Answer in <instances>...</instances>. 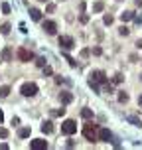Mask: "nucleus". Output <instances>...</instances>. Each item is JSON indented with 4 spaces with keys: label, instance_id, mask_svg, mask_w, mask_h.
Returning <instances> with one entry per match:
<instances>
[{
    "label": "nucleus",
    "instance_id": "nucleus-31",
    "mask_svg": "<svg viewBox=\"0 0 142 150\" xmlns=\"http://www.w3.org/2000/svg\"><path fill=\"white\" fill-rule=\"evenodd\" d=\"M136 6H142V0H136Z\"/></svg>",
    "mask_w": 142,
    "mask_h": 150
},
{
    "label": "nucleus",
    "instance_id": "nucleus-12",
    "mask_svg": "<svg viewBox=\"0 0 142 150\" xmlns=\"http://www.w3.org/2000/svg\"><path fill=\"white\" fill-rule=\"evenodd\" d=\"M30 16H32V20H36V22H38V20L42 18V12H40L38 8H30Z\"/></svg>",
    "mask_w": 142,
    "mask_h": 150
},
{
    "label": "nucleus",
    "instance_id": "nucleus-4",
    "mask_svg": "<svg viewBox=\"0 0 142 150\" xmlns=\"http://www.w3.org/2000/svg\"><path fill=\"white\" fill-rule=\"evenodd\" d=\"M20 93H22L24 97H34V95L38 93V85H36V83H24V85L20 87Z\"/></svg>",
    "mask_w": 142,
    "mask_h": 150
},
{
    "label": "nucleus",
    "instance_id": "nucleus-22",
    "mask_svg": "<svg viewBox=\"0 0 142 150\" xmlns=\"http://www.w3.org/2000/svg\"><path fill=\"white\" fill-rule=\"evenodd\" d=\"M2 14H10V4H2Z\"/></svg>",
    "mask_w": 142,
    "mask_h": 150
},
{
    "label": "nucleus",
    "instance_id": "nucleus-16",
    "mask_svg": "<svg viewBox=\"0 0 142 150\" xmlns=\"http://www.w3.org/2000/svg\"><path fill=\"white\" fill-rule=\"evenodd\" d=\"M81 116H83L85 120H89V118H93V111H91V109H83V111H81Z\"/></svg>",
    "mask_w": 142,
    "mask_h": 150
},
{
    "label": "nucleus",
    "instance_id": "nucleus-11",
    "mask_svg": "<svg viewBox=\"0 0 142 150\" xmlns=\"http://www.w3.org/2000/svg\"><path fill=\"white\" fill-rule=\"evenodd\" d=\"M42 132H46V134L53 132V122H51V120H46V122L42 124Z\"/></svg>",
    "mask_w": 142,
    "mask_h": 150
},
{
    "label": "nucleus",
    "instance_id": "nucleus-29",
    "mask_svg": "<svg viewBox=\"0 0 142 150\" xmlns=\"http://www.w3.org/2000/svg\"><path fill=\"white\" fill-rule=\"evenodd\" d=\"M44 73H46V75H51V73H53V69H51V67H44Z\"/></svg>",
    "mask_w": 142,
    "mask_h": 150
},
{
    "label": "nucleus",
    "instance_id": "nucleus-7",
    "mask_svg": "<svg viewBox=\"0 0 142 150\" xmlns=\"http://www.w3.org/2000/svg\"><path fill=\"white\" fill-rule=\"evenodd\" d=\"M30 148L32 150H44V148H47V140H44V138H36V140L30 142Z\"/></svg>",
    "mask_w": 142,
    "mask_h": 150
},
{
    "label": "nucleus",
    "instance_id": "nucleus-24",
    "mask_svg": "<svg viewBox=\"0 0 142 150\" xmlns=\"http://www.w3.org/2000/svg\"><path fill=\"white\" fill-rule=\"evenodd\" d=\"M118 101H120V103H126V101H128V95H126V93H120V95H118Z\"/></svg>",
    "mask_w": 142,
    "mask_h": 150
},
{
    "label": "nucleus",
    "instance_id": "nucleus-25",
    "mask_svg": "<svg viewBox=\"0 0 142 150\" xmlns=\"http://www.w3.org/2000/svg\"><path fill=\"white\" fill-rule=\"evenodd\" d=\"M79 20H81V24H87V22H89V16H87V14H81Z\"/></svg>",
    "mask_w": 142,
    "mask_h": 150
},
{
    "label": "nucleus",
    "instance_id": "nucleus-14",
    "mask_svg": "<svg viewBox=\"0 0 142 150\" xmlns=\"http://www.w3.org/2000/svg\"><path fill=\"white\" fill-rule=\"evenodd\" d=\"M30 132H32V130H30L28 126H24V128H20V130H18V136H20V138H28V136H30Z\"/></svg>",
    "mask_w": 142,
    "mask_h": 150
},
{
    "label": "nucleus",
    "instance_id": "nucleus-33",
    "mask_svg": "<svg viewBox=\"0 0 142 150\" xmlns=\"http://www.w3.org/2000/svg\"><path fill=\"white\" fill-rule=\"evenodd\" d=\"M2 118H4V114H2V111H0V122H2Z\"/></svg>",
    "mask_w": 142,
    "mask_h": 150
},
{
    "label": "nucleus",
    "instance_id": "nucleus-18",
    "mask_svg": "<svg viewBox=\"0 0 142 150\" xmlns=\"http://www.w3.org/2000/svg\"><path fill=\"white\" fill-rule=\"evenodd\" d=\"M103 8H105V2H101V0H99V2H95V4H93V12H101Z\"/></svg>",
    "mask_w": 142,
    "mask_h": 150
},
{
    "label": "nucleus",
    "instance_id": "nucleus-9",
    "mask_svg": "<svg viewBox=\"0 0 142 150\" xmlns=\"http://www.w3.org/2000/svg\"><path fill=\"white\" fill-rule=\"evenodd\" d=\"M111 136H113V134H111V130H109V128H99V132H97V138H99V140H103V142H109V140H111Z\"/></svg>",
    "mask_w": 142,
    "mask_h": 150
},
{
    "label": "nucleus",
    "instance_id": "nucleus-26",
    "mask_svg": "<svg viewBox=\"0 0 142 150\" xmlns=\"http://www.w3.org/2000/svg\"><path fill=\"white\" fill-rule=\"evenodd\" d=\"M120 81H122V75H115V77H113V83H115V85L120 83Z\"/></svg>",
    "mask_w": 142,
    "mask_h": 150
},
{
    "label": "nucleus",
    "instance_id": "nucleus-6",
    "mask_svg": "<svg viewBox=\"0 0 142 150\" xmlns=\"http://www.w3.org/2000/svg\"><path fill=\"white\" fill-rule=\"evenodd\" d=\"M59 45L63 49H71V47H75V41L71 36H59Z\"/></svg>",
    "mask_w": 142,
    "mask_h": 150
},
{
    "label": "nucleus",
    "instance_id": "nucleus-8",
    "mask_svg": "<svg viewBox=\"0 0 142 150\" xmlns=\"http://www.w3.org/2000/svg\"><path fill=\"white\" fill-rule=\"evenodd\" d=\"M44 30H46L47 36H53V34L57 32V24L51 22V20H46V22H44Z\"/></svg>",
    "mask_w": 142,
    "mask_h": 150
},
{
    "label": "nucleus",
    "instance_id": "nucleus-3",
    "mask_svg": "<svg viewBox=\"0 0 142 150\" xmlns=\"http://www.w3.org/2000/svg\"><path fill=\"white\" fill-rule=\"evenodd\" d=\"M61 132H63V134H67V136L75 134V132H77V122H75V120H71V118L63 120V124H61Z\"/></svg>",
    "mask_w": 142,
    "mask_h": 150
},
{
    "label": "nucleus",
    "instance_id": "nucleus-10",
    "mask_svg": "<svg viewBox=\"0 0 142 150\" xmlns=\"http://www.w3.org/2000/svg\"><path fill=\"white\" fill-rule=\"evenodd\" d=\"M59 101H61V103H63V105H69V103H71V101H73V95H71V93H69V91H63V93H61V95H59Z\"/></svg>",
    "mask_w": 142,
    "mask_h": 150
},
{
    "label": "nucleus",
    "instance_id": "nucleus-27",
    "mask_svg": "<svg viewBox=\"0 0 142 150\" xmlns=\"http://www.w3.org/2000/svg\"><path fill=\"white\" fill-rule=\"evenodd\" d=\"M53 114H55V116H63V114H65V109H59V111H53Z\"/></svg>",
    "mask_w": 142,
    "mask_h": 150
},
{
    "label": "nucleus",
    "instance_id": "nucleus-20",
    "mask_svg": "<svg viewBox=\"0 0 142 150\" xmlns=\"http://www.w3.org/2000/svg\"><path fill=\"white\" fill-rule=\"evenodd\" d=\"M118 34H120V36H128V34H130V30H128L126 26H122V28L118 30Z\"/></svg>",
    "mask_w": 142,
    "mask_h": 150
},
{
    "label": "nucleus",
    "instance_id": "nucleus-13",
    "mask_svg": "<svg viewBox=\"0 0 142 150\" xmlns=\"http://www.w3.org/2000/svg\"><path fill=\"white\" fill-rule=\"evenodd\" d=\"M132 18H134V12H130V10H126V12L120 14V20H122V22H128V20H132Z\"/></svg>",
    "mask_w": 142,
    "mask_h": 150
},
{
    "label": "nucleus",
    "instance_id": "nucleus-35",
    "mask_svg": "<svg viewBox=\"0 0 142 150\" xmlns=\"http://www.w3.org/2000/svg\"><path fill=\"white\" fill-rule=\"evenodd\" d=\"M59 2H63V0H59Z\"/></svg>",
    "mask_w": 142,
    "mask_h": 150
},
{
    "label": "nucleus",
    "instance_id": "nucleus-5",
    "mask_svg": "<svg viewBox=\"0 0 142 150\" xmlns=\"http://www.w3.org/2000/svg\"><path fill=\"white\" fill-rule=\"evenodd\" d=\"M16 55H18V59H20V61H24V63H28V61H32V59H34V53H32L28 47H20V49L16 51Z\"/></svg>",
    "mask_w": 142,
    "mask_h": 150
},
{
    "label": "nucleus",
    "instance_id": "nucleus-15",
    "mask_svg": "<svg viewBox=\"0 0 142 150\" xmlns=\"http://www.w3.org/2000/svg\"><path fill=\"white\" fill-rule=\"evenodd\" d=\"M10 57H12V49H10V47H4V51H2V59H4V61H10Z\"/></svg>",
    "mask_w": 142,
    "mask_h": 150
},
{
    "label": "nucleus",
    "instance_id": "nucleus-23",
    "mask_svg": "<svg viewBox=\"0 0 142 150\" xmlns=\"http://www.w3.org/2000/svg\"><path fill=\"white\" fill-rule=\"evenodd\" d=\"M0 32H2V34H8V32H10V24H2Z\"/></svg>",
    "mask_w": 142,
    "mask_h": 150
},
{
    "label": "nucleus",
    "instance_id": "nucleus-19",
    "mask_svg": "<svg viewBox=\"0 0 142 150\" xmlns=\"http://www.w3.org/2000/svg\"><path fill=\"white\" fill-rule=\"evenodd\" d=\"M103 22H105V24H107V26H111V24H113V22H115V18H113V16H111V14H105V18H103Z\"/></svg>",
    "mask_w": 142,
    "mask_h": 150
},
{
    "label": "nucleus",
    "instance_id": "nucleus-21",
    "mask_svg": "<svg viewBox=\"0 0 142 150\" xmlns=\"http://www.w3.org/2000/svg\"><path fill=\"white\" fill-rule=\"evenodd\" d=\"M36 65H38V67H44V65H46V57H38V59H36Z\"/></svg>",
    "mask_w": 142,
    "mask_h": 150
},
{
    "label": "nucleus",
    "instance_id": "nucleus-17",
    "mask_svg": "<svg viewBox=\"0 0 142 150\" xmlns=\"http://www.w3.org/2000/svg\"><path fill=\"white\" fill-rule=\"evenodd\" d=\"M10 95V87L8 85H4V87H0V97L4 99V97H8Z\"/></svg>",
    "mask_w": 142,
    "mask_h": 150
},
{
    "label": "nucleus",
    "instance_id": "nucleus-28",
    "mask_svg": "<svg viewBox=\"0 0 142 150\" xmlns=\"http://www.w3.org/2000/svg\"><path fill=\"white\" fill-rule=\"evenodd\" d=\"M8 136V130L6 128H0V138H6Z\"/></svg>",
    "mask_w": 142,
    "mask_h": 150
},
{
    "label": "nucleus",
    "instance_id": "nucleus-1",
    "mask_svg": "<svg viewBox=\"0 0 142 150\" xmlns=\"http://www.w3.org/2000/svg\"><path fill=\"white\" fill-rule=\"evenodd\" d=\"M105 83H107V73H105L103 69L91 71V75H89V85H91L93 89H97V85H105Z\"/></svg>",
    "mask_w": 142,
    "mask_h": 150
},
{
    "label": "nucleus",
    "instance_id": "nucleus-2",
    "mask_svg": "<svg viewBox=\"0 0 142 150\" xmlns=\"http://www.w3.org/2000/svg\"><path fill=\"white\" fill-rule=\"evenodd\" d=\"M97 132H99V126L93 124V122H87V124L83 126V136H85L87 140H91V142L99 140V138H97Z\"/></svg>",
    "mask_w": 142,
    "mask_h": 150
},
{
    "label": "nucleus",
    "instance_id": "nucleus-32",
    "mask_svg": "<svg viewBox=\"0 0 142 150\" xmlns=\"http://www.w3.org/2000/svg\"><path fill=\"white\" fill-rule=\"evenodd\" d=\"M138 105H140V107H142V95H140V99H138Z\"/></svg>",
    "mask_w": 142,
    "mask_h": 150
},
{
    "label": "nucleus",
    "instance_id": "nucleus-30",
    "mask_svg": "<svg viewBox=\"0 0 142 150\" xmlns=\"http://www.w3.org/2000/svg\"><path fill=\"white\" fill-rule=\"evenodd\" d=\"M136 47H138V49H142V39H138V41H136Z\"/></svg>",
    "mask_w": 142,
    "mask_h": 150
},
{
    "label": "nucleus",
    "instance_id": "nucleus-34",
    "mask_svg": "<svg viewBox=\"0 0 142 150\" xmlns=\"http://www.w3.org/2000/svg\"><path fill=\"white\" fill-rule=\"evenodd\" d=\"M40 2H47V0H40Z\"/></svg>",
    "mask_w": 142,
    "mask_h": 150
}]
</instances>
